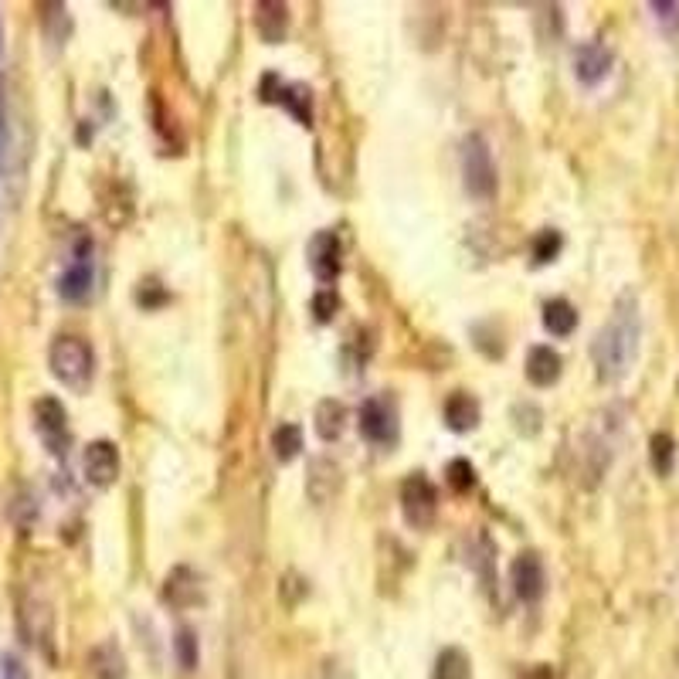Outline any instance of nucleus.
Instances as JSON below:
<instances>
[{"instance_id":"f257e3e1","label":"nucleus","mask_w":679,"mask_h":679,"mask_svg":"<svg viewBox=\"0 0 679 679\" xmlns=\"http://www.w3.org/2000/svg\"><path fill=\"white\" fill-rule=\"evenodd\" d=\"M635 350H639V306L632 296H622L612 313V320L598 330L591 343V360H595L598 381L612 384L629 374Z\"/></svg>"},{"instance_id":"f03ea898","label":"nucleus","mask_w":679,"mask_h":679,"mask_svg":"<svg viewBox=\"0 0 679 679\" xmlns=\"http://www.w3.org/2000/svg\"><path fill=\"white\" fill-rule=\"evenodd\" d=\"M48 367L65 388L82 391L89 388L92 374H96V354H92V347L82 337H68L65 333V337H55V343H51Z\"/></svg>"},{"instance_id":"7ed1b4c3","label":"nucleus","mask_w":679,"mask_h":679,"mask_svg":"<svg viewBox=\"0 0 679 679\" xmlns=\"http://www.w3.org/2000/svg\"><path fill=\"white\" fill-rule=\"evenodd\" d=\"M462 184L476 201H489L496 194L493 153H489V143L479 133H469L462 140Z\"/></svg>"},{"instance_id":"20e7f679","label":"nucleus","mask_w":679,"mask_h":679,"mask_svg":"<svg viewBox=\"0 0 679 679\" xmlns=\"http://www.w3.org/2000/svg\"><path fill=\"white\" fill-rule=\"evenodd\" d=\"M31 415H34V432L45 442V449L51 455H65L68 442H72V432H68V411L62 401L45 394V398L34 401Z\"/></svg>"},{"instance_id":"39448f33","label":"nucleus","mask_w":679,"mask_h":679,"mask_svg":"<svg viewBox=\"0 0 679 679\" xmlns=\"http://www.w3.org/2000/svg\"><path fill=\"white\" fill-rule=\"evenodd\" d=\"M401 513H405L408 527L415 530L432 527L438 513V489L432 486V479L415 472V476H408L401 483Z\"/></svg>"},{"instance_id":"423d86ee","label":"nucleus","mask_w":679,"mask_h":679,"mask_svg":"<svg viewBox=\"0 0 679 679\" xmlns=\"http://www.w3.org/2000/svg\"><path fill=\"white\" fill-rule=\"evenodd\" d=\"M89 292H92V242L89 238H79L72 265H68L62 279H58V296H62L65 303H85Z\"/></svg>"},{"instance_id":"0eeeda50","label":"nucleus","mask_w":679,"mask_h":679,"mask_svg":"<svg viewBox=\"0 0 679 679\" xmlns=\"http://www.w3.org/2000/svg\"><path fill=\"white\" fill-rule=\"evenodd\" d=\"M82 472H85V479H89L92 486H99V489L113 486L119 479V449H116V442H109V438H96V442L85 445Z\"/></svg>"},{"instance_id":"6e6552de","label":"nucleus","mask_w":679,"mask_h":679,"mask_svg":"<svg viewBox=\"0 0 679 679\" xmlns=\"http://www.w3.org/2000/svg\"><path fill=\"white\" fill-rule=\"evenodd\" d=\"M309 269L320 282H337L343 269V245L333 231H320L309 242Z\"/></svg>"},{"instance_id":"1a4fd4ad","label":"nucleus","mask_w":679,"mask_h":679,"mask_svg":"<svg viewBox=\"0 0 679 679\" xmlns=\"http://www.w3.org/2000/svg\"><path fill=\"white\" fill-rule=\"evenodd\" d=\"M513 574V591H517L520 601H527V605H534V601L544 598V588H547V574H544V564H540L537 554H520L517 561L510 567Z\"/></svg>"},{"instance_id":"9d476101","label":"nucleus","mask_w":679,"mask_h":679,"mask_svg":"<svg viewBox=\"0 0 679 679\" xmlns=\"http://www.w3.org/2000/svg\"><path fill=\"white\" fill-rule=\"evenodd\" d=\"M360 421V435L367 438V442H374V445H388V442H394V435H398V425H394V411L384 405V401H377V398H371V401H364V405H360V415H357Z\"/></svg>"},{"instance_id":"9b49d317","label":"nucleus","mask_w":679,"mask_h":679,"mask_svg":"<svg viewBox=\"0 0 679 679\" xmlns=\"http://www.w3.org/2000/svg\"><path fill=\"white\" fill-rule=\"evenodd\" d=\"M608 72H612V51H608V45L584 41V45L574 51V75H578L581 85H598Z\"/></svg>"},{"instance_id":"f8f14e48","label":"nucleus","mask_w":679,"mask_h":679,"mask_svg":"<svg viewBox=\"0 0 679 679\" xmlns=\"http://www.w3.org/2000/svg\"><path fill=\"white\" fill-rule=\"evenodd\" d=\"M163 601H170L174 608H191L201 601V578L191 567H174L163 581Z\"/></svg>"},{"instance_id":"ddd939ff","label":"nucleus","mask_w":679,"mask_h":679,"mask_svg":"<svg viewBox=\"0 0 679 679\" xmlns=\"http://www.w3.org/2000/svg\"><path fill=\"white\" fill-rule=\"evenodd\" d=\"M527 381L534 388H550L561 381V354L550 347H534L527 354Z\"/></svg>"},{"instance_id":"4468645a","label":"nucleus","mask_w":679,"mask_h":679,"mask_svg":"<svg viewBox=\"0 0 679 679\" xmlns=\"http://www.w3.org/2000/svg\"><path fill=\"white\" fill-rule=\"evenodd\" d=\"M479 401L472 398L466 391H455L449 401H445V425L452 428V432H472V428L479 425Z\"/></svg>"},{"instance_id":"2eb2a0df","label":"nucleus","mask_w":679,"mask_h":679,"mask_svg":"<svg viewBox=\"0 0 679 679\" xmlns=\"http://www.w3.org/2000/svg\"><path fill=\"white\" fill-rule=\"evenodd\" d=\"M92 679H126V656L116 642H102L89 652Z\"/></svg>"},{"instance_id":"dca6fc26","label":"nucleus","mask_w":679,"mask_h":679,"mask_svg":"<svg viewBox=\"0 0 679 679\" xmlns=\"http://www.w3.org/2000/svg\"><path fill=\"white\" fill-rule=\"evenodd\" d=\"M255 28H259V34L269 45H279L282 38H286V28H289V11L286 4H255Z\"/></svg>"},{"instance_id":"f3484780","label":"nucleus","mask_w":679,"mask_h":679,"mask_svg":"<svg viewBox=\"0 0 679 679\" xmlns=\"http://www.w3.org/2000/svg\"><path fill=\"white\" fill-rule=\"evenodd\" d=\"M343 428H347V408L333 398L320 401V408H316V435H320L323 442H337Z\"/></svg>"},{"instance_id":"a211bd4d","label":"nucleus","mask_w":679,"mask_h":679,"mask_svg":"<svg viewBox=\"0 0 679 679\" xmlns=\"http://www.w3.org/2000/svg\"><path fill=\"white\" fill-rule=\"evenodd\" d=\"M544 326L554 337H571L574 326H578V309L567 303V299H550L544 306Z\"/></svg>"},{"instance_id":"6ab92c4d","label":"nucleus","mask_w":679,"mask_h":679,"mask_svg":"<svg viewBox=\"0 0 679 679\" xmlns=\"http://www.w3.org/2000/svg\"><path fill=\"white\" fill-rule=\"evenodd\" d=\"M469 676H472V663H469L466 652L455 649V646L438 652L432 679H469Z\"/></svg>"},{"instance_id":"aec40b11","label":"nucleus","mask_w":679,"mask_h":679,"mask_svg":"<svg viewBox=\"0 0 679 679\" xmlns=\"http://www.w3.org/2000/svg\"><path fill=\"white\" fill-rule=\"evenodd\" d=\"M272 99L282 102V106H286L289 113L296 116L303 126H309V119H313V102H309V89H303V85H279V92H275Z\"/></svg>"},{"instance_id":"412c9836","label":"nucleus","mask_w":679,"mask_h":679,"mask_svg":"<svg viewBox=\"0 0 679 679\" xmlns=\"http://www.w3.org/2000/svg\"><path fill=\"white\" fill-rule=\"evenodd\" d=\"M299 449H303V432H299V425L286 421V425H279L272 432V452L279 462H292L299 455Z\"/></svg>"},{"instance_id":"4be33fe9","label":"nucleus","mask_w":679,"mask_h":679,"mask_svg":"<svg viewBox=\"0 0 679 679\" xmlns=\"http://www.w3.org/2000/svg\"><path fill=\"white\" fill-rule=\"evenodd\" d=\"M649 459H652V469L659 472V476H669L673 472V462H676V442L673 435L666 432H656L649 438Z\"/></svg>"},{"instance_id":"5701e85b","label":"nucleus","mask_w":679,"mask_h":679,"mask_svg":"<svg viewBox=\"0 0 679 679\" xmlns=\"http://www.w3.org/2000/svg\"><path fill=\"white\" fill-rule=\"evenodd\" d=\"M174 656L184 673H194L197 663H201V649H197V635L194 629H180L174 639Z\"/></svg>"},{"instance_id":"b1692460","label":"nucleus","mask_w":679,"mask_h":679,"mask_svg":"<svg viewBox=\"0 0 679 679\" xmlns=\"http://www.w3.org/2000/svg\"><path fill=\"white\" fill-rule=\"evenodd\" d=\"M445 483H449L455 493H469L476 486V469H472L469 459H452L449 469H445Z\"/></svg>"},{"instance_id":"393cba45","label":"nucleus","mask_w":679,"mask_h":679,"mask_svg":"<svg viewBox=\"0 0 679 679\" xmlns=\"http://www.w3.org/2000/svg\"><path fill=\"white\" fill-rule=\"evenodd\" d=\"M561 245H564V238L557 235L554 228L540 231L537 242H534V259H537L540 265H544V262H554V259H557V252H561Z\"/></svg>"},{"instance_id":"a878e982","label":"nucleus","mask_w":679,"mask_h":679,"mask_svg":"<svg viewBox=\"0 0 679 679\" xmlns=\"http://www.w3.org/2000/svg\"><path fill=\"white\" fill-rule=\"evenodd\" d=\"M337 309H340V299H337V292H333V289H323V292H316V296H313V316L320 323H330L333 316H337Z\"/></svg>"},{"instance_id":"bb28decb","label":"nucleus","mask_w":679,"mask_h":679,"mask_svg":"<svg viewBox=\"0 0 679 679\" xmlns=\"http://www.w3.org/2000/svg\"><path fill=\"white\" fill-rule=\"evenodd\" d=\"M649 7L656 11V17L666 28H679V0H652Z\"/></svg>"},{"instance_id":"cd10ccee","label":"nucleus","mask_w":679,"mask_h":679,"mask_svg":"<svg viewBox=\"0 0 679 679\" xmlns=\"http://www.w3.org/2000/svg\"><path fill=\"white\" fill-rule=\"evenodd\" d=\"M4 679H31L28 666H24L17 656H4Z\"/></svg>"},{"instance_id":"c85d7f7f","label":"nucleus","mask_w":679,"mask_h":679,"mask_svg":"<svg viewBox=\"0 0 679 679\" xmlns=\"http://www.w3.org/2000/svg\"><path fill=\"white\" fill-rule=\"evenodd\" d=\"M136 299H140L143 306H160L167 296H163V292H160L157 286H153V282H146V286H143L140 292H136Z\"/></svg>"},{"instance_id":"c756f323","label":"nucleus","mask_w":679,"mask_h":679,"mask_svg":"<svg viewBox=\"0 0 679 679\" xmlns=\"http://www.w3.org/2000/svg\"><path fill=\"white\" fill-rule=\"evenodd\" d=\"M523 679H561V673H557V666H550V663H537L523 673Z\"/></svg>"},{"instance_id":"7c9ffc66","label":"nucleus","mask_w":679,"mask_h":679,"mask_svg":"<svg viewBox=\"0 0 679 679\" xmlns=\"http://www.w3.org/2000/svg\"><path fill=\"white\" fill-rule=\"evenodd\" d=\"M0 51H4V24H0Z\"/></svg>"}]
</instances>
